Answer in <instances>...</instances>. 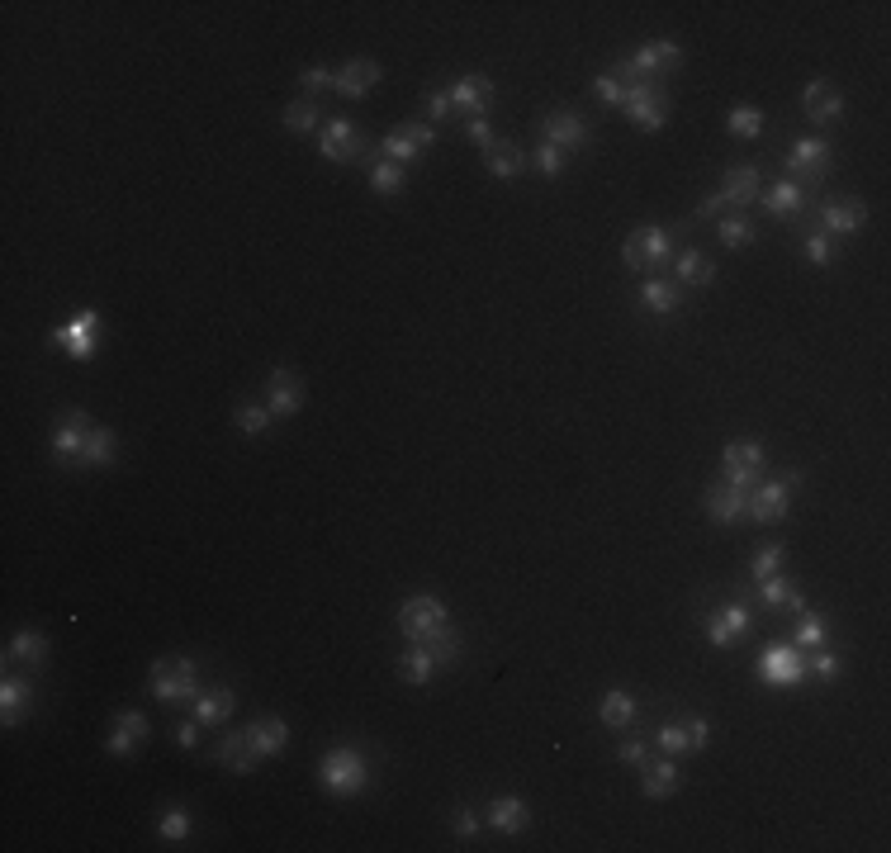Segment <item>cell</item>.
<instances>
[{
  "label": "cell",
  "mask_w": 891,
  "mask_h": 853,
  "mask_svg": "<svg viewBox=\"0 0 891 853\" xmlns=\"http://www.w3.org/2000/svg\"><path fill=\"white\" fill-rule=\"evenodd\" d=\"M195 678H200V673H195V659H157L147 683H152V697H157V702H185V697L200 692Z\"/></svg>",
  "instance_id": "1"
},
{
  "label": "cell",
  "mask_w": 891,
  "mask_h": 853,
  "mask_svg": "<svg viewBox=\"0 0 891 853\" xmlns=\"http://www.w3.org/2000/svg\"><path fill=\"white\" fill-rule=\"evenodd\" d=\"M365 782H370V768L356 749H332L328 759H323V787L337 792V797H356Z\"/></svg>",
  "instance_id": "2"
},
{
  "label": "cell",
  "mask_w": 891,
  "mask_h": 853,
  "mask_svg": "<svg viewBox=\"0 0 891 853\" xmlns=\"http://www.w3.org/2000/svg\"><path fill=\"white\" fill-rule=\"evenodd\" d=\"M621 256H626V266H636V271H645V275H659L669 266V233H664V228H636V233L626 237Z\"/></svg>",
  "instance_id": "3"
},
{
  "label": "cell",
  "mask_w": 891,
  "mask_h": 853,
  "mask_svg": "<svg viewBox=\"0 0 891 853\" xmlns=\"http://www.w3.org/2000/svg\"><path fill=\"white\" fill-rule=\"evenodd\" d=\"M759 673L773 688H801L806 683V650H797V645H768L759 654Z\"/></svg>",
  "instance_id": "4"
},
{
  "label": "cell",
  "mask_w": 891,
  "mask_h": 853,
  "mask_svg": "<svg viewBox=\"0 0 891 853\" xmlns=\"http://www.w3.org/2000/svg\"><path fill=\"white\" fill-rule=\"evenodd\" d=\"M427 147H432V124H422V119H408V124L394 128V133H389V138L380 143V157L408 166V162H418Z\"/></svg>",
  "instance_id": "5"
},
{
  "label": "cell",
  "mask_w": 891,
  "mask_h": 853,
  "mask_svg": "<svg viewBox=\"0 0 891 853\" xmlns=\"http://www.w3.org/2000/svg\"><path fill=\"white\" fill-rule=\"evenodd\" d=\"M749 200H759V171L754 166H735V171H726V185L702 200V214H721L726 204H749Z\"/></svg>",
  "instance_id": "6"
},
{
  "label": "cell",
  "mask_w": 891,
  "mask_h": 853,
  "mask_svg": "<svg viewBox=\"0 0 891 853\" xmlns=\"http://www.w3.org/2000/svg\"><path fill=\"white\" fill-rule=\"evenodd\" d=\"M801 474H792L787 484H754L749 489V517L754 522H782L787 508H792V484H797Z\"/></svg>",
  "instance_id": "7"
},
{
  "label": "cell",
  "mask_w": 891,
  "mask_h": 853,
  "mask_svg": "<svg viewBox=\"0 0 891 853\" xmlns=\"http://www.w3.org/2000/svg\"><path fill=\"white\" fill-rule=\"evenodd\" d=\"M825 166H830V143H825V138H806V143H797L787 152V171H801V176H806V181H801L806 195L825 181Z\"/></svg>",
  "instance_id": "8"
},
{
  "label": "cell",
  "mask_w": 891,
  "mask_h": 853,
  "mask_svg": "<svg viewBox=\"0 0 891 853\" xmlns=\"http://www.w3.org/2000/svg\"><path fill=\"white\" fill-rule=\"evenodd\" d=\"M91 427H95V422L86 418V408H67L62 422H57V432H53V451L62 455V460L81 465V451H86V436H91Z\"/></svg>",
  "instance_id": "9"
},
{
  "label": "cell",
  "mask_w": 891,
  "mask_h": 853,
  "mask_svg": "<svg viewBox=\"0 0 891 853\" xmlns=\"http://www.w3.org/2000/svg\"><path fill=\"white\" fill-rule=\"evenodd\" d=\"M323 157L328 162H356V157H370V147L356 138L351 119H323Z\"/></svg>",
  "instance_id": "10"
},
{
  "label": "cell",
  "mask_w": 891,
  "mask_h": 853,
  "mask_svg": "<svg viewBox=\"0 0 891 853\" xmlns=\"http://www.w3.org/2000/svg\"><path fill=\"white\" fill-rule=\"evenodd\" d=\"M683 62V48L678 43H645V48H636V57H631V67H636L645 81H655V86H664V72H673Z\"/></svg>",
  "instance_id": "11"
},
{
  "label": "cell",
  "mask_w": 891,
  "mask_h": 853,
  "mask_svg": "<svg viewBox=\"0 0 891 853\" xmlns=\"http://www.w3.org/2000/svg\"><path fill=\"white\" fill-rule=\"evenodd\" d=\"M541 143L560 147V152H574V147L588 143V128H583L579 114H569V109H555L541 119Z\"/></svg>",
  "instance_id": "12"
},
{
  "label": "cell",
  "mask_w": 891,
  "mask_h": 853,
  "mask_svg": "<svg viewBox=\"0 0 891 853\" xmlns=\"http://www.w3.org/2000/svg\"><path fill=\"white\" fill-rule=\"evenodd\" d=\"M399 626L408 640H418V636H427V631L446 626V607H441L437 598H408L399 612Z\"/></svg>",
  "instance_id": "13"
},
{
  "label": "cell",
  "mask_w": 891,
  "mask_h": 853,
  "mask_svg": "<svg viewBox=\"0 0 891 853\" xmlns=\"http://www.w3.org/2000/svg\"><path fill=\"white\" fill-rule=\"evenodd\" d=\"M95 327H100V318H95L91 309H81L67 327H57L53 342L67 346V356H72V361H86V356L95 351Z\"/></svg>",
  "instance_id": "14"
},
{
  "label": "cell",
  "mask_w": 891,
  "mask_h": 853,
  "mask_svg": "<svg viewBox=\"0 0 891 853\" xmlns=\"http://www.w3.org/2000/svg\"><path fill=\"white\" fill-rule=\"evenodd\" d=\"M266 399H271V413L275 418H294L299 403H304V380L294 370H275L266 380Z\"/></svg>",
  "instance_id": "15"
},
{
  "label": "cell",
  "mask_w": 891,
  "mask_h": 853,
  "mask_svg": "<svg viewBox=\"0 0 891 853\" xmlns=\"http://www.w3.org/2000/svg\"><path fill=\"white\" fill-rule=\"evenodd\" d=\"M626 114H631V124H636V128L655 133V128H664L669 100H664V91H659V86H650V91H631V95H626Z\"/></svg>",
  "instance_id": "16"
},
{
  "label": "cell",
  "mask_w": 891,
  "mask_h": 853,
  "mask_svg": "<svg viewBox=\"0 0 891 853\" xmlns=\"http://www.w3.org/2000/svg\"><path fill=\"white\" fill-rule=\"evenodd\" d=\"M745 631H749V607L745 602H730V607H721V612H711V621H707V640L716 645V650L735 645V636H745Z\"/></svg>",
  "instance_id": "17"
},
{
  "label": "cell",
  "mask_w": 891,
  "mask_h": 853,
  "mask_svg": "<svg viewBox=\"0 0 891 853\" xmlns=\"http://www.w3.org/2000/svg\"><path fill=\"white\" fill-rule=\"evenodd\" d=\"M451 105L470 119V114H489L493 105V81L489 76H460L451 86Z\"/></svg>",
  "instance_id": "18"
},
{
  "label": "cell",
  "mask_w": 891,
  "mask_h": 853,
  "mask_svg": "<svg viewBox=\"0 0 891 853\" xmlns=\"http://www.w3.org/2000/svg\"><path fill=\"white\" fill-rule=\"evenodd\" d=\"M707 735H711V726L702 716H683V721H669V726L659 730V745L669 749V754H683V749H702Z\"/></svg>",
  "instance_id": "19"
},
{
  "label": "cell",
  "mask_w": 891,
  "mask_h": 853,
  "mask_svg": "<svg viewBox=\"0 0 891 853\" xmlns=\"http://www.w3.org/2000/svg\"><path fill=\"white\" fill-rule=\"evenodd\" d=\"M707 512L716 517V522H740V517H749V489H735V484H711L707 489Z\"/></svg>",
  "instance_id": "20"
},
{
  "label": "cell",
  "mask_w": 891,
  "mask_h": 853,
  "mask_svg": "<svg viewBox=\"0 0 891 853\" xmlns=\"http://www.w3.org/2000/svg\"><path fill=\"white\" fill-rule=\"evenodd\" d=\"M801 109H806L811 124H835L844 100H839V91L830 86V81H811V86L801 91Z\"/></svg>",
  "instance_id": "21"
},
{
  "label": "cell",
  "mask_w": 891,
  "mask_h": 853,
  "mask_svg": "<svg viewBox=\"0 0 891 853\" xmlns=\"http://www.w3.org/2000/svg\"><path fill=\"white\" fill-rule=\"evenodd\" d=\"M375 81H380V67H375V62H365V57H356V62H346L342 72L332 76V91L346 95V100H361Z\"/></svg>",
  "instance_id": "22"
},
{
  "label": "cell",
  "mask_w": 891,
  "mask_h": 853,
  "mask_svg": "<svg viewBox=\"0 0 891 853\" xmlns=\"http://www.w3.org/2000/svg\"><path fill=\"white\" fill-rule=\"evenodd\" d=\"M143 740H147V716L143 711H119V716H114V735H110V754L128 759Z\"/></svg>",
  "instance_id": "23"
},
{
  "label": "cell",
  "mask_w": 891,
  "mask_h": 853,
  "mask_svg": "<svg viewBox=\"0 0 891 853\" xmlns=\"http://www.w3.org/2000/svg\"><path fill=\"white\" fill-rule=\"evenodd\" d=\"M214 759H219L223 768H233V773H252L256 749H252V740H247V730H228L219 740V749H214Z\"/></svg>",
  "instance_id": "24"
},
{
  "label": "cell",
  "mask_w": 891,
  "mask_h": 853,
  "mask_svg": "<svg viewBox=\"0 0 891 853\" xmlns=\"http://www.w3.org/2000/svg\"><path fill=\"white\" fill-rule=\"evenodd\" d=\"M237 697L233 688H209V692H195V721L200 726H223L228 716H233Z\"/></svg>",
  "instance_id": "25"
},
{
  "label": "cell",
  "mask_w": 891,
  "mask_h": 853,
  "mask_svg": "<svg viewBox=\"0 0 891 853\" xmlns=\"http://www.w3.org/2000/svg\"><path fill=\"white\" fill-rule=\"evenodd\" d=\"M247 740H252L256 759H271V754H280V749H285V740H290V726H285L280 716H261V721L247 730Z\"/></svg>",
  "instance_id": "26"
},
{
  "label": "cell",
  "mask_w": 891,
  "mask_h": 853,
  "mask_svg": "<svg viewBox=\"0 0 891 853\" xmlns=\"http://www.w3.org/2000/svg\"><path fill=\"white\" fill-rule=\"evenodd\" d=\"M527 820H531V811H527V801L522 797H498L489 806V825L493 830H503V835H522Z\"/></svg>",
  "instance_id": "27"
},
{
  "label": "cell",
  "mask_w": 891,
  "mask_h": 853,
  "mask_svg": "<svg viewBox=\"0 0 891 853\" xmlns=\"http://www.w3.org/2000/svg\"><path fill=\"white\" fill-rule=\"evenodd\" d=\"M759 204H764L773 218H792V214H801V204H806V185H801V181H778Z\"/></svg>",
  "instance_id": "28"
},
{
  "label": "cell",
  "mask_w": 891,
  "mask_h": 853,
  "mask_svg": "<svg viewBox=\"0 0 891 853\" xmlns=\"http://www.w3.org/2000/svg\"><path fill=\"white\" fill-rule=\"evenodd\" d=\"M759 598H764V607H773V612H806V602H801V593L787 583V574H773V579L759 583Z\"/></svg>",
  "instance_id": "29"
},
{
  "label": "cell",
  "mask_w": 891,
  "mask_h": 853,
  "mask_svg": "<svg viewBox=\"0 0 891 853\" xmlns=\"http://www.w3.org/2000/svg\"><path fill=\"white\" fill-rule=\"evenodd\" d=\"M863 218H868L863 200H839V204H830V209L820 214V223H825V233L844 237V233H854V228H863Z\"/></svg>",
  "instance_id": "30"
},
{
  "label": "cell",
  "mask_w": 891,
  "mask_h": 853,
  "mask_svg": "<svg viewBox=\"0 0 891 853\" xmlns=\"http://www.w3.org/2000/svg\"><path fill=\"white\" fill-rule=\"evenodd\" d=\"M484 162H489L493 176H503V181H508V176H522V171H527L531 157L517 143H493L489 152H484Z\"/></svg>",
  "instance_id": "31"
},
{
  "label": "cell",
  "mask_w": 891,
  "mask_h": 853,
  "mask_svg": "<svg viewBox=\"0 0 891 853\" xmlns=\"http://www.w3.org/2000/svg\"><path fill=\"white\" fill-rule=\"evenodd\" d=\"M24 707H34V688L24 683V678H5V688H0V721L5 726H15Z\"/></svg>",
  "instance_id": "32"
},
{
  "label": "cell",
  "mask_w": 891,
  "mask_h": 853,
  "mask_svg": "<svg viewBox=\"0 0 891 853\" xmlns=\"http://www.w3.org/2000/svg\"><path fill=\"white\" fill-rule=\"evenodd\" d=\"M418 645L432 654L437 664H455V659H460V636L451 631V621L437 626V631H427V636H418Z\"/></svg>",
  "instance_id": "33"
},
{
  "label": "cell",
  "mask_w": 891,
  "mask_h": 853,
  "mask_svg": "<svg viewBox=\"0 0 891 853\" xmlns=\"http://www.w3.org/2000/svg\"><path fill=\"white\" fill-rule=\"evenodd\" d=\"M602 726H612V730H621V726H631V721H636V702H631V692H607V697H602Z\"/></svg>",
  "instance_id": "34"
},
{
  "label": "cell",
  "mask_w": 891,
  "mask_h": 853,
  "mask_svg": "<svg viewBox=\"0 0 891 853\" xmlns=\"http://www.w3.org/2000/svg\"><path fill=\"white\" fill-rule=\"evenodd\" d=\"M726 470H759L764 474V446L759 441H730L726 455H721Z\"/></svg>",
  "instance_id": "35"
},
{
  "label": "cell",
  "mask_w": 891,
  "mask_h": 853,
  "mask_svg": "<svg viewBox=\"0 0 891 853\" xmlns=\"http://www.w3.org/2000/svg\"><path fill=\"white\" fill-rule=\"evenodd\" d=\"M678 304H683V290H678L673 280H659V275L645 280V309L650 313H673Z\"/></svg>",
  "instance_id": "36"
},
{
  "label": "cell",
  "mask_w": 891,
  "mask_h": 853,
  "mask_svg": "<svg viewBox=\"0 0 891 853\" xmlns=\"http://www.w3.org/2000/svg\"><path fill=\"white\" fill-rule=\"evenodd\" d=\"M678 782H683V773H678L669 759H664V763H645V797H669Z\"/></svg>",
  "instance_id": "37"
},
{
  "label": "cell",
  "mask_w": 891,
  "mask_h": 853,
  "mask_svg": "<svg viewBox=\"0 0 891 853\" xmlns=\"http://www.w3.org/2000/svg\"><path fill=\"white\" fill-rule=\"evenodd\" d=\"M81 465H114V432L110 427H91L86 436V451H81Z\"/></svg>",
  "instance_id": "38"
},
{
  "label": "cell",
  "mask_w": 891,
  "mask_h": 853,
  "mask_svg": "<svg viewBox=\"0 0 891 853\" xmlns=\"http://www.w3.org/2000/svg\"><path fill=\"white\" fill-rule=\"evenodd\" d=\"M370 185H375L380 195H394V190L403 185V166L389 162V157H380V152H370Z\"/></svg>",
  "instance_id": "39"
},
{
  "label": "cell",
  "mask_w": 891,
  "mask_h": 853,
  "mask_svg": "<svg viewBox=\"0 0 891 853\" xmlns=\"http://www.w3.org/2000/svg\"><path fill=\"white\" fill-rule=\"evenodd\" d=\"M10 659H19V664H29V669H34V664L48 659V640L38 636V631H19V636L10 640Z\"/></svg>",
  "instance_id": "40"
},
{
  "label": "cell",
  "mask_w": 891,
  "mask_h": 853,
  "mask_svg": "<svg viewBox=\"0 0 891 853\" xmlns=\"http://www.w3.org/2000/svg\"><path fill=\"white\" fill-rule=\"evenodd\" d=\"M678 280H683V285H711V280H716V266H711L702 252H683L678 256Z\"/></svg>",
  "instance_id": "41"
},
{
  "label": "cell",
  "mask_w": 891,
  "mask_h": 853,
  "mask_svg": "<svg viewBox=\"0 0 891 853\" xmlns=\"http://www.w3.org/2000/svg\"><path fill=\"white\" fill-rule=\"evenodd\" d=\"M432 669H437V659H432V654L422 650L418 640H408V654H403V678H408V683H427V678H432Z\"/></svg>",
  "instance_id": "42"
},
{
  "label": "cell",
  "mask_w": 891,
  "mask_h": 853,
  "mask_svg": "<svg viewBox=\"0 0 891 853\" xmlns=\"http://www.w3.org/2000/svg\"><path fill=\"white\" fill-rule=\"evenodd\" d=\"M782 560H787V555H782V545H764V550L749 560V579L764 583V579H773V574H782Z\"/></svg>",
  "instance_id": "43"
},
{
  "label": "cell",
  "mask_w": 891,
  "mask_h": 853,
  "mask_svg": "<svg viewBox=\"0 0 891 853\" xmlns=\"http://www.w3.org/2000/svg\"><path fill=\"white\" fill-rule=\"evenodd\" d=\"M730 133H735V138H759V133H764V114L754 105L730 109Z\"/></svg>",
  "instance_id": "44"
},
{
  "label": "cell",
  "mask_w": 891,
  "mask_h": 853,
  "mask_svg": "<svg viewBox=\"0 0 891 853\" xmlns=\"http://www.w3.org/2000/svg\"><path fill=\"white\" fill-rule=\"evenodd\" d=\"M323 124V114H318V105L313 100H294L290 109H285V128H294V133H309V128Z\"/></svg>",
  "instance_id": "45"
},
{
  "label": "cell",
  "mask_w": 891,
  "mask_h": 853,
  "mask_svg": "<svg viewBox=\"0 0 891 853\" xmlns=\"http://www.w3.org/2000/svg\"><path fill=\"white\" fill-rule=\"evenodd\" d=\"M825 636H830V631H825V621L811 617V612H801V626H797V640H792V645H797V650H820Z\"/></svg>",
  "instance_id": "46"
},
{
  "label": "cell",
  "mask_w": 891,
  "mask_h": 853,
  "mask_svg": "<svg viewBox=\"0 0 891 853\" xmlns=\"http://www.w3.org/2000/svg\"><path fill=\"white\" fill-rule=\"evenodd\" d=\"M564 162H569V152H560V147H550V143H541L531 152V166H536L541 176H560Z\"/></svg>",
  "instance_id": "47"
},
{
  "label": "cell",
  "mask_w": 891,
  "mask_h": 853,
  "mask_svg": "<svg viewBox=\"0 0 891 853\" xmlns=\"http://www.w3.org/2000/svg\"><path fill=\"white\" fill-rule=\"evenodd\" d=\"M716 233H721L726 247H745V242H754V223H749V218H721Z\"/></svg>",
  "instance_id": "48"
},
{
  "label": "cell",
  "mask_w": 891,
  "mask_h": 853,
  "mask_svg": "<svg viewBox=\"0 0 891 853\" xmlns=\"http://www.w3.org/2000/svg\"><path fill=\"white\" fill-rule=\"evenodd\" d=\"M237 427H242L247 436H261L266 427H271V408H256V403L237 408Z\"/></svg>",
  "instance_id": "49"
},
{
  "label": "cell",
  "mask_w": 891,
  "mask_h": 853,
  "mask_svg": "<svg viewBox=\"0 0 891 853\" xmlns=\"http://www.w3.org/2000/svg\"><path fill=\"white\" fill-rule=\"evenodd\" d=\"M465 133H470V138L484 147V152L498 143V138H493V128H489V114H470V119H465Z\"/></svg>",
  "instance_id": "50"
},
{
  "label": "cell",
  "mask_w": 891,
  "mask_h": 853,
  "mask_svg": "<svg viewBox=\"0 0 891 853\" xmlns=\"http://www.w3.org/2000/svg\"><path fill=\"white\" fill-rule=\"evenodd\" d=\"M806 256H811L816 266H830V261H835V247H830V237H825V233H811V237H806Z\"/></svg>",
  "instance_id": "51"
},
{
  "label": "cell",
  "mask_w": 891,
  "mask_h": 853,
  "mask_svg": "<svg viewBox=\"0 0 891 853\" xmlns=\"http://www.w3.org/2000/svg\"><path fill=\"white\" fill-rule=\"evenodd\" d=\"M806 669H816L820 678H835V673H839V659H835L830 650H825V645H820V650L806 654Z\"/></svg>",
  "instance_id": "52"
},
{
  "label": "cell",
  "mask_w": 891,
  "mask_h": 853,
  "mask_svg": "<svg viewBox=\"0 0 891 853\" xmlns=\"http://www.w3.org/2000/svg\"><path fill=\"white\" fill-rule=\"evenodd\" d=\"M162 835L166 839H185V835H190V811H166V816H162Z\"/></svg>",
  "instance_id": "53"
},
{
  "label": "cell",
  "mask_w": 891,
  "mask_h": 853,
  "mask_svg": "<svg viewBox=\"0 0 891 853\" xmlns=\"http://www.w3.org/2000/svg\"><path fill=\"white\" fill-rule=\"evenodd\" d=\"M598 95L607 100V105H626V86H621V81H617L612 72L598 76Z\"/></svg>",
  "instance_id": "54"
},
{
  "label": "cell",
  "mask_w": 891,
  "mask_h": 853,
  "mask_svg": "<svg viewBox=\"0 0 891 853\" xmlns=\"http://www.w3.org/2000/svg\"><path fill=\"white\" fill-rule=\"evenodd\" d=\"M427 114H432V119H451V114H455L451 91H432V95H427Z\"/></svg>",
  "instance_id": "55"
},
{
  "label": "cell",
  "mask_w": 891,
  "mask_h": 853,
  "mask_svg": "<svg viewBox=\"0 0 891 853\" xmlns=\"http://www.w3.org/2000/svg\"><path fill=\"white\" fill-rule=\"evenodd\" d=\"M299 81H304L309 91H332V72H323V67H309V72H299Z\"/></svg>",
  "instance_id": "56"
},
{
  "label": "cell",
  "mask_w": 891,
  "mask_h": 853,
  "mask_svg": "<svg viewBox=\"0 0 891 853\" xmlns=\"http://www.w3.org/2000/svg\"><path fill=\"white\" fill-rule=\"evenodd\" d=\"M171 735H176V745H181V749H190L195 740H200V721H181Z\"/></svg>",
  "instance_id": "57"
},
{
  "label": "cell",
  "mask_w": 891,
  "mask_h": 853,
  "mask_svg": "<svg viewBox=\"0 0 891 853\" xmlns=\"http://www.w3.org/2000/svg\"><path fill=\"white\" fill-rule=\"evenodd\" d=\"M621 759H626V763H636V768H645V759H650V749L640 745V740H626V745H621Z\"/></svg>",
  "instance_id": "58"
},
{
  "label": "cell",
  "mask_w": 891,
  "mask_h": 853,
  "mask_svg": "<svg viewBox=\"0 0 891 853\" xmlns=\"http://www.w3.org/2000/svg\"><path fill=\"white\" fill-rule=\"evenodd\" d=\"M474 830H479V816H474V811H460V816H455V835L470 839Z\"/></svg>",
  "instance_id": "59"
}]
</instances>
